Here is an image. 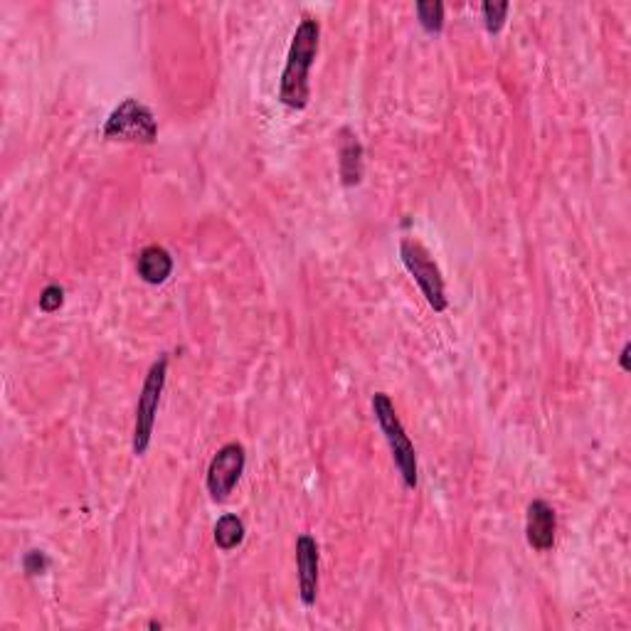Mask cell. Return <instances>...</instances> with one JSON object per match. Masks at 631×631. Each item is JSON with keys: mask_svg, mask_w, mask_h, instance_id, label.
I'll list each match as a JSON object with an SVG mask.
<instances>
[{"mask_svg": "<svg viewBox=\"0 0 631 631\" xmlns=\"http://www.w3.org/2000/svg\"><path fill=\"white\" fill-rule=\"evenodd\" d=\"M373 415H375V420H378L380 429H383L387 447H390V452H392V461H395L397 471H400V476H402V484H405V489H417L415 444H412V439L407 437L405 427H402L400 417H397L390 395H385V392H375Z\"/></svg>", "mask_w": 631, "mask_h": 631, "instance_id": "2", "label": "cell"}, {"mask_svg": "<svg viewBox=\"0 0 631 631\" xmlns=\"http://www.w3.org/2000/svg\"><path fill=\"white\" fill-rule=\"evenodd\" d=\"M247 464V452L242 444L230 442L217 449L208 466V491L212 501L222 503L235 491L237 481L242 479V471Z\"/></svg>", "mask_w": 631, "mask_h": 631, "instance_id": "6", "label": "cell"}, {"mask_svg": "<svg viewBox=\"0 0 631 631\" xmlns=\"http://www.w3.org/2000/svg\"><path fill=\"white\" fill-rule=\"evenodd\" d=\"M158 136L156 116L148 106L126 99L111 111L104 124V139L109 141H129V143H153Z\"/></svg>", "mask_w": 631, "mask_h": 631, "instance_id": "5", "label": "cell"}, {"mask_svg": "<svg viewBox=\"0 0 631 631\" xmlns=\"http://www.w3.org/2000/svg\"><path fill=\"white\" fill-rule=\"evenodd\" d=\"M318 40H321V25L314 18H304L296 28L291 40L286 67L281 72L279 102L289 109H306L311 99L309 70L318 55Z\"/></svg>", "mask_w": 631, "mask_h": 631, "instance_id": "1", "label": "cell"}, {"mask_svg": "<svg viewBox=\"0 0 631 631\" xmlns=\"http://www.w3.org/2000/svg\"><path fill=\"white\" fill-rule=\"evenodd\" d=\"M400 259H402V264H405L407 272L412 274V279L417 281V286L422 289L427 304L432 306L437 314L447 311V291H444V279H442V272H439L437 262L432 259V254H429L417 240H402Z\"/></svg>", "mask_w": 631, "mask_h": 631, "instance_id": "4", "label": "cell"}, {"mask_svg": "<svg viewBox=\"0 0 631 631\" xmlns=\"http://www.w3.org/2000/svg\"><path fill=\"white\" fill-rule=\"evenodd\" d=\"M318 543L311 535L296 538V570H299V597L306 607H314L318 597Z\"/></svg>", "mask_w": 631, "mask_h": 631, "instance_id": "7", "label": "cell"}, {"mask_svg": "<svg viewBox=\"0 0 631 631\" xmlns=\"http://www.w3.org/2000/svg\"><path fill=\"white\" fill-rule=\"evenodd\" d=\"M136 272H139V277L146 281V284H163L173 272V257L158 245L141 249L139 259H136Z\"/></svg>", "mask_w": 631, "mask_h": 631, "instance_id": "9", "label": "cell"}, {"mask_svg": "<svg viewBox=\"0 0 631 631\" xmlns=\"http://www.w3.org/2000/svg\"><path fill=\"white\" fill-rule=\"evenodd\" d=\"M555 533H558V516L555 508L548 501H533L528 506L526 516V538L528 545L538 553H545L555 545Z\"/></svg>", "mask_w": 631, "mask_h": 631, "instance_id": "8", "label": "cell"}, {"mask_svg": "<svg viewBox=\"0 0 631 631\" xmlns=\"http://www.w3.org/2000/svg\"><path fill=\"white\" fill-rule=\"evenodd\" d=\"M629 353H631V346L627 343V346H624L622 355H619V363H622V370H624V373H629Z\"/></svg>", "mask_w": 631, "mask_h": 631, "instance_id": "16", "label": "cell"}, {"mask_svg": "<svg viewBox=\"0 0 631 631\" xmlns=\"http://www.w3.org/2000/svg\"><path fill=\"white\" fill-rule=\"evenodd\" d=\"M508 10H511V3H484L481 5V13H484V25L491 35L501 33L503 23H506Z\"/></svg>", "mask_w": 631, "mask_h": 631, "instance_id": "13", "label": "cell"}, {"mask_svg": "<svg viewBox=\"0 0 631 631\" xmlns=\"http://www.w3.org/2000/svg\"><path fill=\"white\" fill-rule=\"evenodd\" d=\"M242 540H245V523H242L235 513H225V516L215 523L217 548L227 553V550H235Z\"/></svg>", "mask_w": 631, "mask_h": 631, "instance_id": "11", "label": "cell"}, {"mask_svg": "<svg viewBox=\"0 0 631 631\" xmlns=\"http://www.w3.org/2000/svg\"><path fill=\"white\" fill-rule=\"evenodd\" d=\"M168 375V355L163 353L148 370L143 380L139 405H136V424H134V454L143 456L148 452V444L153 437V424H156L158 405H161L163 387H166Z\"/></svg>", "mask_w": 631, "mask_h": 631, "instance_id": "3", "label": "cell"}, {"mask_svg": "<svg viewBox=\"0 0 631 631\" xmlns=\"http://www.w3.org/2000/svg\"><path fill=\"white\" fill-rule=\"evenodd\" d=\"M23 567L28 575L35 577V575H42V572L50 567V560H47V555L40 553V550H30V553L23 558Z\"/></svg>", "mask_w": 631, "mask_h": 631, "instance_id": "15", "label": "cell"}, {"mask_svg": "<svg viewBox=\"0 0 631 631\" xmlns=\"http://www.w3.org/2000/svg\"><path fill=\"white\" fill-rule=\"evenodd\" d=\"M62 301H65V289L57 284H50L42 289L40 294V309L45 311V314H52V311H57L62 306Z\"/></svg>", "mask_w": 631, "mask_h": 631, "instance_id": "14", "label": "cell"}, {"mask_svg": "<svg viewBox=\"0 0 631 631\" xmlns=\"http://www.w3.org/2000/svg\"><path fill=\"white\" fill-rule=\"evenodd\" d=\"M417 18L427 33H442L444 28V3L442 0H420L415 5Z\"/></svg>", "mask_w": 631, "mask_h": 631, "instance_id": "12", "label": "cell"}, {"mask_svg": "<svg viewBox=\"0 0 631 631\" xmlns=\"http://www.w3.org/2000/svg\"><path fill=\"white\" fill-rule=\"evenodd\" d=\"M363 176V146L351 129L341 131V178L343 185H358Z\"/></svg>", "mask_w": 631, "mask_h": 631, "instance_id": "10", "label": "cell"}]
</instances>
